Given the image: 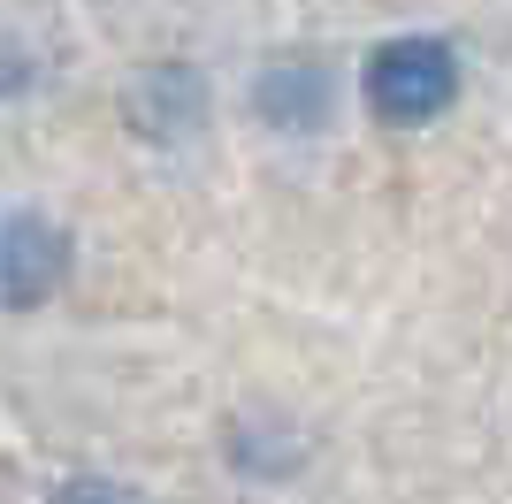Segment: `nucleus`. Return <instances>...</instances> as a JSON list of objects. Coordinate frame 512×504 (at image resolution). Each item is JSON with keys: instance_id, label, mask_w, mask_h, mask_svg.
Returning a JSON list of instances; mask_svg holds the SVG:
<instances>
[{"instance_id": "nucleus-1", "label": "nucleus", "mask_w": 512, "mask_h": 504, "mask_svg": "<svg viewBox=\"0 0 512 504\" xmlns=\"http://www.w3.org/2000/svg\"><path fill=\"white\" fill-rule=\"evenodd\" d=\"M367 107L383 115V123L413 130V123H436L451 100H459V54H451L444 39H428V31H413V39H390L367 54Z\"/></svg>"}, {"instance_id": "nucleus-2", "label": "nucleus", "mask_w": 512, "mask_h": 504, "mask_svg": "<svg viewBox=\"0 0 512 504\" xmlns=\"http://www.w3.org/2000/svg\"><path fill=\"white\" fill-rule=\"evenodd\" d=\"M62 283H69V237H62V222H46L39 207L8 214V222H0V306L31 314V306H46Z\"/></svg>"}, {"instance_id": "nucleus-3", "label": "nucleus", "mask_w": 512, "mask_h": 504, "mask_svg": "<svg viewBox=\"0 0 512 504\" xmlns=\"http://www.w3.org/2000/svg\"><path fill=\"white\" fill-rule=\"evenodd\" d=\"M253 107L268 115L276 130H291V138H306V130L329 123V107H337V84H329V69L306 62V54H291V62H268L253 84Z\"/></svg>"}, {"instance_id": "nucleus-4", "label": "nucleus", "mask_w": 512, "mask_h": 504, "mask_svg": "<svg viewBox=\"0 0 512 504\" xmlns=\"http://www.w3.org/2000/svg\"><path fill=\"white\" fill-rule=\"evenodd\" d=\"M54 504H138L123 482H100V474H85V482H62L54 489Z\"/></svg>"}]
</instances>
